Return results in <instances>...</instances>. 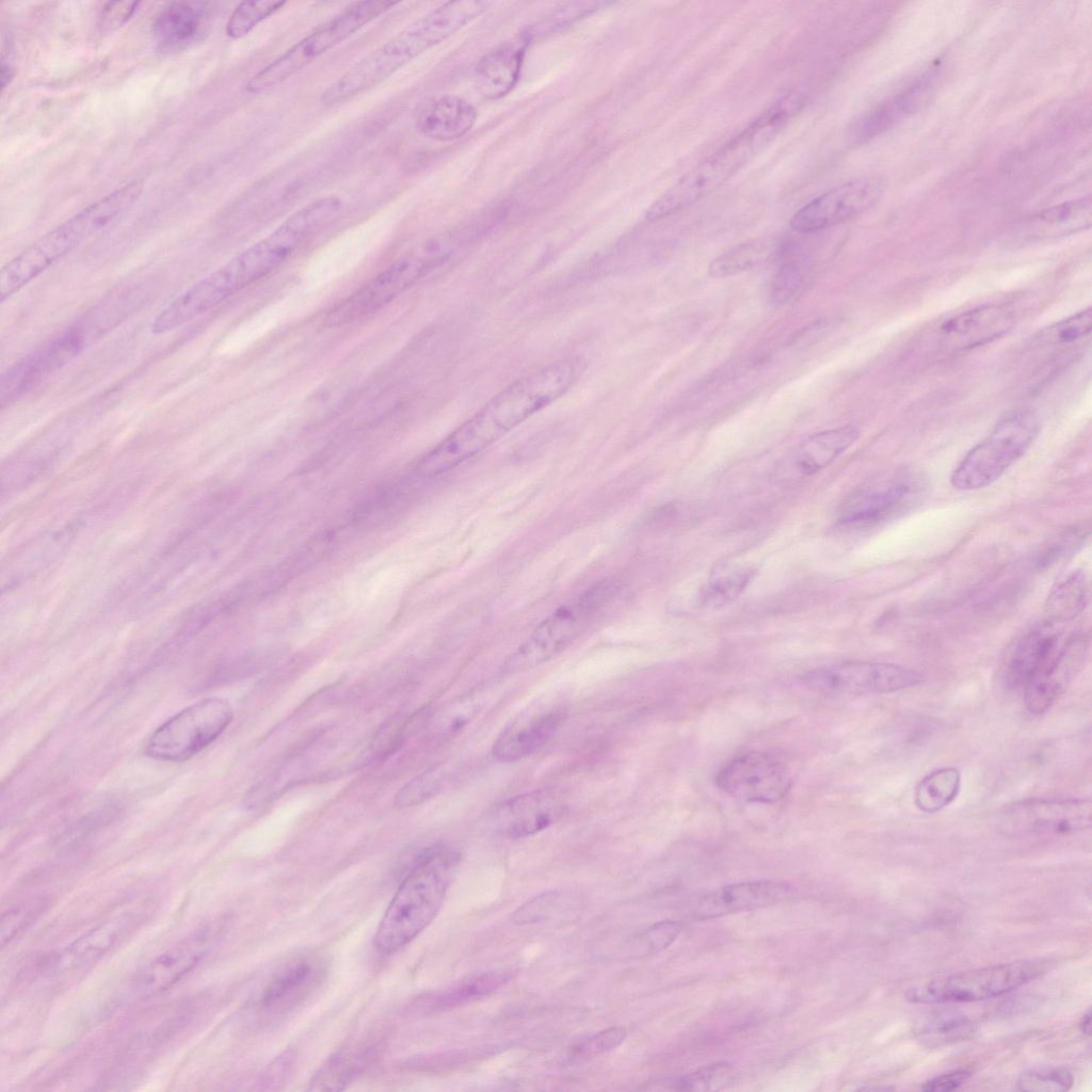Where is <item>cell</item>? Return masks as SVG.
<instances>
[{"instance_id":"obj_54","label":"cell","mask_w":1092,"mask_h":1092,"mask_svg":"<svg viewBox=\"0 0 1092 1092\" xmlns=\"http://www.w3.org/2000/svg\"><path fill=\"white\" fill-rule=\"evenodd\" d=\"M558 897L559 895L555 890L535 896L513 913V921L518 925L541 921L557 904Z\"/></svg>"},{"instance_id":"obj_21","label":"cell","mask_w":1092,"mask_h":1092,"mask_svg":"<svg viewBox=\"0 0 1092 1092\" xmlns=\"http://www.w3.org/2000/svg\"><path fill=\"white\" fill-rule=\"evenodd\" d=\"M1089 643L1085 636L1071 633L1024 687V704L1031 714L1046 712L1064 693L1083 667Z\"/></svg>"},{"instance_id":"obj_41","label":"cell","mask_w":1092,"mask_h":1092,"mask_svg":"<svg viewBox=\"0 0 1092 1092\" xmlns=\"http://www.w3.org/2000/svg\"><path fill=\"white\" fill-rule=\"evenodd\" d=\"M1090 534V527L1080 523L1064 529L1055 537L1049 540L1037 556L1035 564L1041 568L1058 564L1067 557L1073 556L1085 545Z\"/></svg>"},{"instance_id":"obj_4","label":"cell","mask_w":1092,"mask_h":1092,"mask_svg":"<svg viewBox=\"0 0 1092 1092\" xmlns=\"http://www.w3.org/2000/svg\"><path fill=\"white\" fill-rule=\"evenodd\" d=\"M460 863V851L441 842L416 856L378 926L374 945L379 951L395 952L428 927L438 913Z\"/></svg>"},{"instance_id":"obj_11","label":"cell","mask_w":1092,"mask_h":1092,"mask_svg":"<svg viewBox=\"0 0 1092 1092\" xmlns=\"http://www.w3.org/2000/svg\"><path fill=\"white\" fill-rule=\"evenodd\" d=\"M1044 960L994 964L934 978L905 993L914 1003L975 1002L1007 994L1041 976Z\"/></svg>"},{"instance_id":"obj_50","label":"cell","mask_w":1092,"mask_h":1092,"mask_svg":"<svg viewBox=\"0 0 1092 1092\" xmlns=\"http://www.w3.org/2000/svg\"><path fill=\"white\" fill-rule=\"evenodd\" d=\"M626 1029L621 1026H613L600 1030L577 1044L572 1049V1057L582 1059L605 1054L621 1045L626 1039Z\"/></svg>"},{"instance_id":"obj_25","label":"cell","mask_w":1092,"mask_h":1092,"mask_svg":"<svg viewBox=\"0 0 1092 1092\" xmlns=\"http://www.w3.org/2000/svg\"><path fill=\"white\" fill-rule=\"evenodd\" d=\"M211 9L207 2H172L164 5L151 23L156 50L173 54L202 43L211 29Z\"/></svg>"},{"instance_id":"obj_17","label":"cell","mask_w":1092,"mask_h":1092,"mask_svg":"<svg viewBox=\"0 0 1092 1092\" xmlns=\"http://www.w3.org/2000/svg\"><path fill=\"white\" fill-rule=\"evenodd\" d=\"M791 783L788 767L764 751H748L733 757L716 775L719 789L749 803H776L788 793Z\"/></svg>"},{"instance_id":"obj_27","label":"cell","mask_w":1092,"mask_h":1092,"mask_svg":"<svg viewBox=\"0 0 1092 1092\" xmlns=\"http://www.w3.org/2000/svg\"><path fill=\"white\" fill-rule=\"evenodd\" d=\"M1066 637L1060 624L1046 620L1026 631L1003 663L1005 685L1010 689L1023 690Z\"/></svg>"},{"instance_id":"obj_9","label":"cell","mask_w":1092,"mask_h":1092,"mask_svg":"<svg viewBox=\"0 0 1092 1092\" xmlns=\"http://www.w3.org/2000/svg\"><path fill=\"white\" fill-rule=\"evenodd\" d=\"M617 591L615 581H600L576 599L559 607L505 660L503 672L530 670L561 653L587 629Z\"/></svg>"},{"instance_id":"obj_45","label":"cell","mask_w":1092,"mask_h":1092,"mask_svg":"<svg viewBox=\"0 0 1092 1092\" xmlns=\"http://www.w3.org/2000/svg\"><path fill=\"white\" fill-rule=\"evenodd\" d=\"M682 925L676 920H662L654 924L629 944L631 957H646L668 948L679 935Z\"/></svg>"},{"instance_id":"obj_18","label":"cell","mask_w":1092,"mask_h":1092,"mask_svg":"<svg viewBox=\"0 0 1092 1092\" xmlns=\"http://www.w3.org/2000/svg\"><path fill=\"white\" fill-rule=\"evenodd\" d=\"M882 184L874 178H858L838 184L815 197L790 220L800 234L816 232L850 220L870 208L880 197Z\"/></svg>"},{"instance_id":"obj_49","label":"cell","mask_w":1092,"mask_h":1092,"mask_svg":"<svg viewBox=\"0 0 1092 1092\" xmlns=\"http://www.w3.org/2000/svg\"><path fill=\"white\" fill-rule=\"evenodd\" d=\"M971 1031V1023L964 1016L944 1014L925 1023L919 1033L929 1042H949L965 1039Z\"/></svg>"},{"instance_id":"obj_5","label":"cell","mask_w":1092,"mask_h":1092,"mask_svg":"<svg viewBox=\"0 0 1092 1092\" xmlns=\"http://www.w3.org/2000/svg\"><path fill=\"white\" fill-rule=\"evenodd\" d=\"M143 192L141 180H131L84 207L10 260L0 272L3 303L86 240L124 215Z\"/></svg>"},{"instance_id":"obj_56","label":"cell","mask_w":1092,"mask_h":1092,"mask_svg":"<svg viewBox=\"0 0 1092 1092\" xmlns=\"http://www.w3.org/2000/svg\"><path fill=\"white\" fill-rule=\"evenodd\" d=\"M973 1072L967 1069H960L949 1073L941 1074L925 1081L920 1089L926 1092H948L962 1087L969 1080Z\"/></svg>"},{"instance_id":"obj_47","label":"cell","mask_w":1092,"mask_h":1092,"mask_svg":"<svg viewBox=\"0 0 1092 1092\" xmlns=\"http://www.w3.org/2000/svg\"><path fill=\"white\" fill-rule=\"evenodd\" d=\"M807 267L800 261L790 260L785 262L776 273L771 296L777 304H787L796 299L803 290L807 279Z\"/></svg>"},{"instance_id":"obj_42","label":"cell","mask_w":1092,"mask_h":1092,"mask_svg":"<svg viewBox=\"0 0 1092 1092\" xmlns=\"http://www.w3.org/2000/svg\"><path fill=\"white\" fill-rule=\"evenodd\" d=\"M1090 216V198H1080L1073 202L1056 205L1038 213L1033 222L1041 224L1046 230L1067 231L1082 227Z\"/></svg>"},{"instance_id":"obj_23","label":"cell","mask_w":1092,"mask_h":1092,"mask_svg":"<svg viewBox=\"0 0 1092 1092\" xmlns=\"http://www.w3.org/2000/svg\"><path fill=\"white\" fill-rule=\"evenodd\" d=\"M564 808V800L558 791L536 789L497 805L491 813L489 825L509 839H523L552 825Z\"/></svg>"},{"instance_id":"obj_43","label":"cell","mask_w":1092,"mask_h":1092,"mask_svg":"<svg viewBox=\"0 0 1092 1092\" xmlns=\"http://www.w3.org/2000/svg\"><path fill=\"white\" fill-rule=\"evenodd\" d=\"M732 1075V1067L724 1062L703 1066L681 1076L660 1081L665 1089L678 1091H709L721 1088Z\"/></svg>"},{"instance_id":"obj_34","label":"cell","mask_w":1092,"mask_h":1092,"mask_svg":"<svg viewBox=\"0 0 1092 1092\" xmlns=\"http://www.w3.org/2000/svg\"><path fill=\"white\" fill-rule=\"evenodd\" d=\"M1087 574L1079 568L1062 575L1051 587L1044 607L1045 620L1062 625L1077 617L1090 596Z\"/></svg>"},{"instance_id":"obj_35","label":"cell","mask_w":1092,"mask_h":1092,"mask_svg":"<svg viewBox=\"0 0 1092 1092\" xmlns=\"http://www.w3.org/2000/svg\"><path fill=\"white\" fill-rule=\"evenodd\" d=\"M755 573L752 566L734 563L718 565L694 595V605L717 608L730 603L746 589Z\"/></svg>"},{"instance_id":"obj_19","label":"cell","mask_w":1092,"mask_h":1092,"mask_svg":"<svg viewBox=\"0 0 1092 1092\" xmlns=\"http://www.w3.org/2000/svg\"><path fill=\"white\" fill-rule=\"evenodd\" d=\"M565 709L557 702H537L518 712L498 734L492 754L500 762L524 759L545 743L559 729Z\"/></svg>"},{"instance_id":"obj_20","label":"cell","mask_w":1092,"mask_h":1092,"mask_svg":"<svg viewBox=\"0 0 1092 1092\" xmlns=\"http://www.w3.org/2000/svg\"><path fill=\"white\" fill-rule=\"evenodd\" d=\"M86 338L71 326L64 333L16 363L0 382L1 407L12 404L19 397L39 384L52 372L71 360L84 347Z\"/></svg>"},{"instance_id":"obj_7","label":"cell","mask_w":1092,"mask_h":1092,"mask_svg":"<svg viewBox=\"0 0 1092 1092\" xmlns=\"http://www.w3.org/2000/svg\"><path fill=\"white\" fill-rule=\"evenodd\" d=\"M396 5L386 0L351 3L251 76L245 91L258 94L282 84Z\"/></svg>"},{"instance_id":"obj_8","label":"cell","mask_w":1092,"mask_h":1092,"mask_svg":"<svg viewBox=\"0 0 1092 1092\" xmlns=\"http://www.w3.org/2000/svg\"><path fill=\"white\" fill-rule=\"evenodd\" d=\"M454 246L451 238L437 239L398 258L335 305L325 318L326 325L338 327L351 324L382 309L448 261Z\"/></svg>"},{"instance_id":"obj_2","label":"cell","mask_w":1092,"mask_h":1092,"mask_svg":"<svg viewBox=\"0 0 1092 1092\" xmlns=\"http://www.w3.org/2000/svg\"><path fill=\"white\" fill-rule=\"evenodd\" d=\"M493 4L489 1L445 2L350 67L322 93L326 107L343 103L382 83L415 58L446 41Z\"/></svg>"},{"instance_id":"obj_40","label":"cell","mask_w":1092,"mask_h":1092,"mask_svg":"<svg viewBox=\"0 0 1092 1092\" xmlns=\"http://www.w3.org/2000/svg\"><path fill=\"white\" fill-rule=\"evenodd\" d=\"M286 4V1L279 0L242 1L230 14L225 32L232 39L242 38Z\"/></svg>"},{"instance_id":"obj_24","label":"cell","mask_w":1092,"mask_h":1092,"mask_svg":"<svg viewBox=\"0 0 1092 1092\" xmlns=\"http://www.w3.org/2000/svg\"><path fill=\"white\" fill-rule=\"evenodd\" d=\"M792 887L782 881L756 880L718 887L698 896L689 915L697 920L757 910L774 905L792 895Z\"/></svg>"},{"instance_id":"obj_31","label":"cell","mask_w":1092,"mask_h":1092,"mask_svg":"<svg viewBox=\"0 0 1092 1092\" xmlns=\"http://www.w3.org/2000/svg\"><path fill=\"white\" fill-rule=\"evenodd\" d=\"M933 74H925L905 89L879 105L853 127V138L867 141L906 118L927 99L933 86Z\"/></svg>"},{"instance_id":"obj_38","label":"cell","mask_w":1092,"mask_h":1092,"mask_svg":"<svg viewBox=\"0 0 1092 1092\" xmlns=\"http://www.w3.org/2000/svg\"><path fill=\"white\" fill-rule=\"evenodd\" d=\"M961 780V772L956 767H942L929 772L915 787V806L926 814L942 810L957 799Z\"/></svg>"},{"instance_id":"obj_14","label":"cell","mask_w":1092,"mask_h":1092,"mask_svg":"<svg viewBox=\"0 0 1092 1092\" xmlns=\"http://www.w3.org/2000/svg\"><path fill=\"white\" fill-rule=\"evenodd\" d=\"M1092 804L1083 798H1033L1005 807L997 826L1008 837L1069 836L1091 826Z\"/></svg>"},{"instance_id":"obj_12","label":"cell","mask_w":1092,"mask_h":1092,"mask_svg":"<svg viewBox=\"0 0 1092 1092\" xmlns=\"http://www.w3.org/2000/svg\"><path fill=\"white\" fill-rule=\"evenodd\" d=\"M232 709L220 697H208L177 712L147 739V756L184 761L212 743L230 724Z\"/></svg>"},{"instance_id":"obj_48","label":"cell","mask_w":1092,"mask_h":1092,"mask_svg":"<svg viewBox=\"0 0 1092 1092\" xmlns=\"http://www.w3.org/2000/svg\"><path fill=\"white\" fill-rule=\"evenodd\" d=\"M45 898H33L7 909L1 917V946L4 947L19 931L44 912Z\"/></svg>"},{"instance_id":"obj_51","label":"cell","mask_w":1092,"mask_h":1092,"mask_svg":"<svg viewBox=\"0 0 1092 1092\" xmlns=\"http://www.w3.org/2000/svg\"><path fill=\"white\" fill-rule=\"evenodd\" d=\"M1091 326L1092 312L1091 308H1087L1046 330L1043 338L1053 342L1070 343L1089 334Z\"/></svg>"},{"instance_id":"obj_30","label":"cell","mask_w":1092,"mask_h":1092,"mask_svg":"<svg viewBox=\"0 0 1092 1092\" xmlns=\"http://www.w3.org/2000/svg\"><path fill=\"white\" fill-rule=\"evenodd\" d=\"M476 108L456 95H444L428 102L418 113V132L434 141L451 142L467 134L477 121Z\"/></svg>"},{"instance_id":"obj_29","label":"cell","mask_w":1092,"mask_h":1092,"mask_svg":"<svg viewBox=\"0 0 1092 1092\" xmlns=\"http://www.w3.org/2000/svg\"><path fill=\"white\" fill-rule=\"evenodd\" d=\"M530 42L521 33L485 53L476 67V85L486 99H499L516 85Z\"/></svg>"},{"instance_id":"obj_6","label":"cell","mask_w":1092,"mask_h":1092,"mask_svg":"<svg viewBox=\"0 0 1092 1092\" xmlns=\"http://www.w3.org/2000/svg\"><path fill=\"white\" fill-rule=\"evenodd\" d=\"M335 195L320 197L291 213L272 232L220 267L232 294L266 277L331 224L342 210Z\"/></svg>"},{"instance_id":"obj_16","label":"cell","mask_w":1092,"mask_h":1092,"mask_svg":"<svg viewBox=\"0 0 1092 1092\" xmlns=\"http://www.w3.org/2000/svg\"><path fill=\"white\" fill-rule=\"evenodd\" d=\"M327 963L319 954L295 957L278 967L264 983L252 1003V1014L259 1024L284 1018L324 981Z\"/></svg>"},{"instance_id":"obj_44","label":"cell","mask_w":1092,"mask_h":1092,"mask_svg":"<svg viewBox=\"0 0 1092 1092\" xmlns=\"http://www.w3.org/2000/svg\"><path fill=\"white\" fill-rule=\"evenodd\" d=\"M483 703L482 690L468 692L440 712L436 720V729L446 736L459 733L481 711Z\"/></svg>"},{"instance_id":"obj_37","label":"cell","mask_w":1092,"mask_h":1092,"mask_svg":"<svg viewBox=\"0 0 1092 1092\" xmlns=\"http://www.w3.org/2000/svg\"><path fill=\"white\" fill-rule=\"evenodd\" d=\"M780 248V241L773 238L738 244L713 258L708 266V273L716 278L743 273L768 261Z\"/></svg>"},{"instance_id":"obj_39","label":"cell","mask_w":1092,"mask_h":1092,"mask_svg":"<svg viewBox=\"0 0 1092 1092\" xmlns=\"http://www.w3.org/2000/svg\"><path fill=\"white\" fill-rule=\"evenodd\" d=\"M604 1H575L563 4L536 23L528 27L523 34L531 43L535 39L557 33L569 25L590 16L599 9L607 6Z\"/></svg>"},{"instance_id":"obj_10","label":"cell","mask_w":1092,"mask_h":1092,"mask_svg":"<svg viewBox=\"0 0 1092 1092\" xmlns=\"http://www.w3.org/2000/svg\"><path fill=\"white\" fill-rule=\"evenodd\" d=\"M1040 421L1029 410L1002 416L953 469L950 483L959 491H975L997 481L1031 446Z\"/></svg>"},{"instance_id":"obj_36","label":"cell","mask_w":1092,"mask_h":1092,"mask_svg":"<svg viewBox=\"0 0 1092 1092\" xmlns=\"http://www.w3.org/2000/svg\"><path fill=\"white\" fill-rule=\"evenodd\" d=\"M509 970H492L468 977L452 986L443 990L424 1000L423 1007L428 1011H446L477 999L483 998L511 979Z\"/></svg>"},{"instance_id":"obj_28","label":"cell","mask_w":1092,"mask_h":1092,"mask_svg":"<svg viewBox=\"0 0 1092 1092\" xmlns=\"http://www.w3.org/2000/svg\"><path fill=\"white\" fill-rule=\"evenodd\" d=\"M131 912H123L100 922L61 951L49 956L41 966L47 974H60L87 965L107 952L131 927Z\"/></svg>"},{"instance_id":"obj_26","label":"cell","mask_w":1092,"mask_h":1092,"mask_svg":"<svg viewBox=\"0 0 1092 1092\" xmlns=\"http://www.w3.org/2000/svg\"><path fill=\"white\" fill-rule=\"evenodd\" d=\"M1014 322V312L1009 307L984 305L946 320L940 327V337L945 347L965 351L1001 337Z\"/></svg>"},{"instance_id":"obj_3","label":"cell","mask_w":1092,"mask_h":1092,"mask_svg":"<svg viewBox=\"0 0 1092 1092\" xmlns=\"http://www.w3.org/2000/svg\"><path fill=\"white\" fill-rule=\"evenodd\" d=\"M805 97L790 93L766 109L695 167L684 174L647 209L656 222L708 196L751 161L803 108Z\"/></svg>"},{"instance_id":"obj_46","label":"cell","mask_w":1092,"mask_h":1092,"mask_svg":"<svg viewBox=\"0 0 1092 1092\" xmlns=\"http://www.w3.org/2000/svg\"><path fill=\"white\" fill-rule=\"evenodd\" d=\"M1074 1077L1066 1067L1032 1070L1017 1079V1089L1029 1092H1064L1072 1088Z\"/></svg>"},{"instance_id":"obj_52","label":"cell","mask_w":1092,"mask_h":1092,"mask_svg":"<svg viewBox=\"0 0 1092 1092\" xmlns=\"http://www.w3.org/2000/svg\"><path fill=\"white\" fill-rule=\"evenodd\" d=\"M435 770L427 771L404 785L395 797L398 807H410L428 799L437 787Z\"/></svg>"},{"instance_id":"obj_13","label":"cell","mask_w":1092,"mask_h":1092,"mask_svg":"<svg viewBox=\"0 0 1092 1092\" xmlns=\"http://www.w3.org/2000/svg\"><path fill=\"white\" fill-rule=\"evenodd\" d=\"M926 489V478L913 469L881 473L849 495L839 510L838 521L849 528L879 525L913 509L922 500Z\"/></svg>"},{"instance_id":"obj_33","label":"cell","mask_w":1092,"mask_h":1092,"mask_svg":"<svg viewBox=\"0 0 1092 1092\" xmlns=\"http://www.w3.org/2000/svg\"><path fill=\"white\" fill-rule=\"evenodd\" d=\"M858 437L852 427L821 431L806 438L796 453V465L806 476L814 475L842 454Z\"/></svg>"},{"instance_id":"obj_1","label":"cell","mask_w":1092,"mask_h":1092,"mask_svg":"<svg viewBox=\"0 0 1092 1092\" xmlns=\"http://www.w3.org/2000/svg\"><path fill=\"white\" fill-rule=\"evenodd\" d=\"M583 371L584 362L568 356L514 381L430 450L417 464L418 473L437 477L470 460L561 398Z\"/></svg>"},{"instance_id":"obj_15","label":"cell","mask_w":1092,"mask_h":1092,"mask_svg":"<svg viewBox=\"0 0 1092 1092\" xmlns=\"http://www.w3.org/2000/svg\"><path fill=\"white\" fill-rule=\"evenodd\" d=\"M802 680L809 689L829 695H867L915 687L922 675L896 663L847 661L812 670Z\"/></svg>"},{"instance_id":"obj_22","label":"cell","mask_w":1092,"mask_h":1092,"mask_svg":"<svg viewBox=\"0 0 1092 1092\" xmlns=\"http://www.w3.org/2000/svg\"><path fill=\"white\" fill-rule=\"evenodd\" d=\"M216 937L218 930L206 927L162 951L135 974L133 992L148 997L170 989L197 966Z\"/></svg>"},{"instance_id":"obj_32","label":"cell","mask_w":1092,"mask_h":1092,"mask_svg":"<svg viewBox=\"0 0 1092 1092\" xmlns=\"http://www.w3.org/2000/svg\"><path fill=\"white\" fill-rule=\"evenodd\" d=\"M375 1044H357L344 1048L319 1069L309 1082V1090L339 1091L347 1088L376 1058Z\"/></svg>"},{"instance_id":"obj_58","label":"cell","mask_w":1092,"mask_h":1092,"mask_svg":"<svg viewBox=\"0 0 1092 1092\" xmlns=\"http://www.w3.org/2000/svg\"><path fill=\"white\" fill-rule=\"evenodd\" d=\"M1079 1029L1085 1035H1090L1091 1032V1011L1090 1009L1083 1014L1079 1023Z\"/></svg>"},{"instance_id":"obj_55","label":"cell","mask_w":1092,"mask_h":1092,"mask_svg":"<svg viewBox=\"0 0 1092 1092\" xmlns=\"http://www.w3.org/2000/svg\"><path fill=\"white\" fill-rule=\"evenodd\" d=\"M293 1065V1056L290 1053L277 1057L264 1071L258 1081L260 1089L275 1090L279 1085L287 1081Z\"/></svg>"},{"instance_id":"obj_57","label":"cell","mask_w":1092,"mask_h":1092,"mask_svg":"<svg viewBox=\"0 0 1092 1092\" xmlns=\"http://www.w3.org/2000/svg\"><path fill=\"white\" fill-rule=\"evenodd\" d=\"M0 68L1 89L2 91H4V89L12 82V80L15 77V67L10 60H6L4 57H2Z\"/></svg>"},{"instance_id":"obj_53","label":"cell","mask_w":1092,"mask_h":1092,"mask_svg":"<svg viewBox=\"0 0 1092 1092\" xmlns=\"http://www.w3.org/2000/svg\"><path fill=\"white\" fill-rule=\"evenodd\" d=\"M139 1H110L100 10L98 29L101 33H110L123 27L138 11Z\"/></svg>"}]
</instances>
